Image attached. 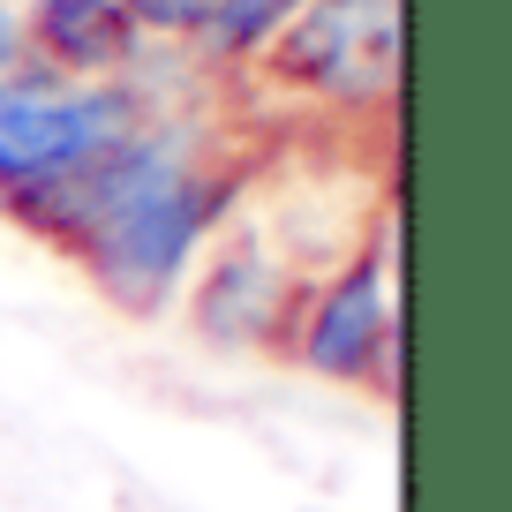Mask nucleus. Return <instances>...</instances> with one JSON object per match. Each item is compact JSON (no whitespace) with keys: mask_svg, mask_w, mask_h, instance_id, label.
Listing matches in <instances>:
<instances>
[{"mask_svg":"<svg viewBox=\"0 0 512 512\" xmlns=\"http://www.w3.org/2000/svg\"><path fill=\"white\" fill-rule=\"evenodd\" d=\"M392 234L369 226L339 264H324L302 287L287 324V354L324 384H362L377 400L400 392V294H392Z\"/></svg>","mask_w":512,"mask_h":512,"instance_id":"nucleus-1","label":"nucleus"},{"mask_svg":"<svg viewBox=\"0 0 512 512\" xmlns=\"http://www.w3.org/2000/svg\"><path fill=\"white\" fill-rule=\"evenodd\" d=\"M256 68L317 106H384L400 91V0H309Z\"/></svg>","mask_w":512,"mask_h":512,"instance_id":"nucleus-2","label":"nucleus"},{"mask_svg":"<svg viewBox=\"0 0 512 512\" xmlns=\"http://www.w3.org/2000/svg\"><path fill=\"white\" fill-rule=\"evenodd\" d=\"M151 98L136 83H16L0 91V189L68 174V166L98 159L151 121Z\"/></svg>","mask_w":512,"mask_h":512,"instance_id":"nucleus-3","label":"nucleus"},{"mask_svg":"<svg viewBox=\"0 0 512 512\" xmlns=\"http://www.w3.org/2000/svg\"><path fill=\"white\" fill-rule=\"evenodd\" d=\"M181 294H189L196 339H211V347H226V354H264V347H287L302 279H294L287 256L264 241V226L226 219L219 234H211V249L196 256V272H189Z\"/></svg>","mask_w":512,"mask_h":512,"instance_id":"nucleus-4","label":"nucleus"},{"mask_svg":"<svg viewBox=\"0 0 512 512\" xmlns=\"http://www.w3.org/2000/svg\"><path fill=\"white\" fill-rule=\"evenodd\" d=\"M23 38L53 83H128L144 61V31L121 0H23Z\"/></svg>","mask_w":512,"mask_h":512,"instance_id":"nucleus-5","label":"nucleus"},{"mask_svg":"<svg viewBox=\"0 0 512 512\" xmlns=\"http://www.w3.org/2000/svg\"><path fill=\"white\" fill-rule=\"evenodd\" d=\"M302 8L309 0H211V23L196 31V46H204V61H219V68H249V61L272 53V38L287 31Z\"/></svg>","mask_w":512,"mask_h":512,"instance_id":"nucleus-6","label":"nucleus"},{"mask_svg":"<svg viewBox=\"0 0 512 512\" xmlns=\"http://www.w3.org/2000/svg\"><path fill=\"white\" fill-rule=\"evenodd\" d=\"M121 16L144 38H196L211 23V0H121Z\"/></svg>","mask_w":512,"mask_h":512,"instance_id":"nucleus-7","label":"nucleus"},{"mask_svg":"<svg viewBox=\"0 0 512 512\" xmlns=\"http://www.w3.org/2000/svg\"><path fill=\"white\" fill-rule=\"evenodd\" d=\"M16 83H46V68L31 61L23 8H16V0H0V91H16Z\"/></svg>","mask_w":512,"mask_h":512,"instance_id":"nucleus-8","label":"nucleus"},{"mask_svg":"<svg viewBox=\"0 0 512 512\" xmlns=\"http://www.w3.org/2000/svg\"><path fill=\"white\" fill-rule=\"evenodd\" d=\"M309 512H317V505H309Z\"/></svg>","mask_w":512,"mask_h":512,"instance_id":"nucleus-9","label":"nucleus"}]
</instances>
